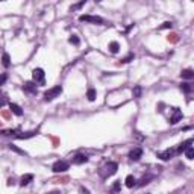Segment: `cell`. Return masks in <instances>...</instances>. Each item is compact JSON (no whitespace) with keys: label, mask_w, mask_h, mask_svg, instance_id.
Instances as JSON below:
<instances>
[{"label":"cell","mask_w":194,"mask_h":194,"mask_svg":"<svg viewBox=\"0 0 194 194\" xmlns=\"http://www.w3.org/2000/svg\"><path fill=\"white\" fill-rule=\"evenodd\" d=\"M118 50H120V46H118V43H117V41L109 43V52H111V53H117Z\"/></svg>","instance_id":"cell-19"},{"label":"cell","mask_w":194,"mask_h":194,"mask_svg":"<svg viewBox=\"0 0 194 194\" xmlns=\"http://www.w3.org/2000/svg\"><path fill=\"white\" fill-rule=\"evenodd\" d=\"M152 179H153V175H147V176L142 177L141 180H140V184H137V185H138V187H144V185H147Z\"/></svg>","instance_id":"cell-18"},{"label":"cell","mask_w":194,"mask_h":194,"mask_svg":"<svg viewBox=\"0 0 194 194\" xmlns=\"http://www.w3.org/2000/svg\"><path fill=\"white\" fill-rule=\"evenodd\" d=\"M68 43H70V44H74V46H79V44H80V39L76 35H71L70 38H68Z\"/></svg>","instance_id":"cell-25"},{"label":"cell","mask_w":194,"mask_h":194,"mask_svg":"<svg viewBox=\"0 0 194 194\" xmlns=\"http://www.w3.org/2000/svg\"><path fill=\"white\" fill-rule=\"evenodd\" d=\"M80 193L82 194H89V191L87 190V188H84V187H80Z\"/></svg>","instance_id":"cell-30"},{"label":"cell","mask_w":194,"mask_h":194,"mask_svg":"<svg viewBox=\"0 0 194 194\" xmlns=\"http://www.w3.org/2000/svg\"><path fill=\"white\" fill-rule=\"evenodd\" d=\"M185 155H187V159H194V149H193V146H190V147L185 150Z\"/></svg>","instance_id":"cell-23"},{"label":"cell","mask_w":194,"mask_h":194,"mask_svg":"<svg viewBox=\"0 0 194 194\" xmlns=\"http://www.w3.org/2000/svg\"><path fill=\"white\" fill-rule=\"evenodd\" d=\"M170 36H171V41H176V39H177L176 35H170ZM170 36H168V38H170Z\"/></svg>","instance_id":"cell-33"},{"label":"cell","mask_w":194,"mask_h":194,"mask_svg":"<svg viewBox=\"0 0 194 194\" xmlns=\"http://www.w3.org/2000/svg\"><path fill=\"white\" fill-rule=\"evenodd\" d=\"M32 79H34L35 84L44 85V82H46V73H44V70L43 68H35V70L32 71Z\"/></svg>","instance_id":"cell-4"},{"label":"cell","mask_w":194,"mask_h":194,"mask_svg":"<svg viewBox=\"0 0 194 194\" xmlns=\"http://www.w3.org/2000/svg\"><path fill=\"white\" fill-rule=\"evenodd\" d=\"M120 190H122V182H120V180H115L114 185L111 187V194H117Z\"/></svg>","instance_id":"cell-17"},{"label":"cell","mask_w":194,"mask_h":194,"mask_svg":"<svg viewBox=\"0 0 194 194\" xmlns=\"http://www.w3.org/2000/svg\"><path fill=\"white\" fill-rule=\"evenodd\" d=\"M32 180H34V175H24V176L20 179V185H21V187H26V185H29Z\"/></svg>","instance_id":"cell-12"},{"label":"cell","mask_w":194,"mask_h":194,"mask_svg":"<svg viewBox=\"0 0 194 194\" xmlns=\"http://www.w3.org/2000/svg\"><path fill=\"white\" fill-rule=\"evenodd\" d=\"M49 194H61L59 191H52V193H49Z\"/></svg>","instance_id":"cell-34"},{"label":"cell","mask_w":194,"mask_h":194,"mask_svg":"<svg viewBox=\"0 0 194 194\" xmlns=\"http://www.w3.org/2000/svg\"><path fill=\"white\" fill-rule=\"evenodd\" d=\"M180 77L182 79H193L194 77V71L191 68H187V70H184L180 73Z\"/></svg>","instance_id":"cell-15"},{"label":"cell","mask_w":194,"mask_h":194,"mask_svg":"<svg viewBox=\"0 0 194 194\" xmlns=\"http://www.w3.org/2000/svg\"><path fill=\"white\" fill-rule=\"evenodd\" d=\"M6 80H8V74H6V73H2V74H0V87L5 85Z\"/></svg>","instance_id":"cell-26"},{"label":"cell","mask_w":194,"mask_h":194,"mask_svg":"<svg viewBox=\"0 0 194 194\" xmlns=\"http://www.w3.org/2000/svg\"><path fill=\"white\" fill-rule=\"evenodd\" d=\"M87 97H88L89 102H94V100H96V89H94V88H89L88 93H87Z\"/></svg>","instance_id":"cell-21"},{"label":"cell","mask_w":194,"mask_h":194,"mask_svg":"<svg viewBox=\"0 0 194 194\" xmlns=\"http://www.w3.org/2000/svg\"><path fill=\"white\" fill-rule=\"evenodd\" d=\"M180 89H182L185 94H190V93H191V89H193V87H191V84L185 82V84H182V85H180Z\"/></svg>","instance_id":"cell-20"},{"label":"cell","mask_w":194,"mask_h":194,"mask_svg":"<svg viewBox=\"0 0 194 194\" xmlns=\"http://www.w3.org/2000/svg\"><path fill=\"white\" fill-rule=\"evenodd\" d=\"M80 21H87V23H94V24H103L105 20L102 17H97V15H80L79 17Z\"/></svg>","instance_id":"cell-5"},{"label":"cell","mask_w":194,"mask_h":194,"mask_svg":"<svg viewBox=\"0 0 194 194\" xmlns=\"http://www.w3.org/2000/svg\"><path fill=\"white\" fill-rule=\"evenodd\" d=\"M171 26H173V24H171V23H170V21H165V23H164V24H162V26H161V29H170V27H171Z\"/></svg>","instance_id":"cell-29"},{"label":"cell","mask_w":194,"mask_h":194,"mask_svg":"<svg viewBox=\"0 0 194 194\" xmlns=\"http://www.w3.org/2000/svg\"><path fill=\"white\" fill-rule=\"evenodd\" d=\"M8 185H9V187L14 185V179H9V180H8Z\"/></svg>","instance_id":"cell-32"},{"label":"cell","mask_w":194,"mask_h":194,"mask_svg":"<svg viewBox=\"0 0 194 194\" xmlns=\"http://www.w3.org/2000/svg\"><path fill=\"white\" fill-rule=\"evenodd\" d=\"M176 155V150L175 149H167V150H164V152H159L156 153V156L159 159H162V161H168L170 158H173Z\"/></svg>","instance_id":"cell-7"},{"label":"cell","mask_w":194,"mask_h":194,"mask_svg":"<svg viewBox=\"0 0 194 194\" xmlns=\"http://www.w3.org/2000/svg\"><path fill=\"white\" fill-rule=\"evenodd\" d=\"M142 156V149L141 147H135L129 152V159L130 161H138Z\"/></svg>","instance_id":"cell-9"},{"label":"cell","mask_w":194,"mask_h":194,"mask_svg":"<svg viewBox=\"0 0 194 194\" xmlns=\"http://www.w3.org/2000/svg\"><path fill=\"white\" fill-rule=\"evenodd\" d=\"M9 108H11V111H12L15 115H18V117H21V115H23V109H21L17 103H9Z\"/></svg>","instance_id":"cell-13"},{"label":"cell","mask_w":194,"mask_h":194,"mask_svg":"<svg viewBox=\"0 0 194 194\" xmlns=\"http://www.w3.org/2000/svg\"><path fill=\"white\" fill-rule=\"evenodd\" d=\"M171 112H173V115L168 118V123L170 124L179 123V122L182 120V111H180L179 108H171Z\"/></svg>","instance_id":"cell-6"},{"label":"cell","mask_w":194,"mask_h":194,"mask_svg":"<svg viewBox=\"0 0 194 194\" xmlns=\"http://www.w3.org/2000/svg\"><path fill=\"white\" fill-rule=\"evenodd\" d=\"M191 144H193V140H191V138H190V140H187V141L180 142L176 149H175V150H176V155H182V153H184V152H185V150H187Z\"/></svg>","instance_id":"cell-8"},{"label":"cell","mask_w":194,"mask_h":194,"mask_svg":"<svg viewBox=\"0 0 194 194\" xmlns=\"http://www.w3.org/2000/svg\"><path fill=\"white\" fill-rule=\"evenodd\" d=\"M141 93H142V88L140 87V85H137L135 88L132 89V94H134V97H137V99L141 97Z\"/></svg>","instance_id":"cell-22"},{"label":"cell","mask_w":194,"mask_h":194,"mask_svg":"<svg viewBox=\"0 0 194 194\" xmlns=\"http://www.w3.org/2000/svg\"><path fill=\"white\" fill-rule=\"evenodd\" d=\"M124 182H126V187H127V188H134V187L137 185V179L132 176V175H129V176L126 177Z\"/></svg>","instance_id":"cell-14"},{"label":"cell","mask_w":194,"mask_h":194,"mask_svg":"<svg viewBox=\"0 0 194 194\" xmlns=\"http://www.w3.org/2000/svg\"><path fill=\"white\" fill-rule=\"evenodd\" d=\"M117 170H118V164L117 162H108L105 167H102L100 168V171H99V175H100V177L102 179H106V177L109 176H114L115 173H117Z\"/></svg>","instance_id":"cell-1"},{"label":"cell","mask_w":194,"mask_h":194,"mask_svg":"<svg viewBox=\"0 0 194 194\" xmlns=\"http://www.w3.org/2000/svg\"><path fill=\"white\" fill-rule=\"evenodd\" d=\"M70 168V164L67 161H56L52 165V171L53 173H64Z\"/></svg>","instance_id":"cell-3"},{"label":"cell","mask_w":194,"mask_h":194,"mask_svg":"<svg viewBox=\"0 0 194 194\" xmlns=\"http://www.w3.org/2000/svg\"><path fill=\"white\" fill-rule=\"evenodd\" d=\"M9 149H11V150H14V152H17L18 155H23V156L26 155V152H24V150H21V149H18L15 144H9Z\"/></svg>","instance_id":"cell-24"},{"label":"cell","mask_w":194,"mask_h":194,"mask_svg":"<svg viewBox=\"0 0 194 194\" xmlns=\"http://www.w3.org/2000/svg\"><path fill=\"white\" fill-rule=\"evenodd\" d=\"M85 3H87V2L84 0V2H80V3H77V5H73V6H71V11H74V9H79V8H82V6H84Z\"/></svg>","instance_id":"cell-28"},{"label":"cell","mask_w":194,"mask_h":194,"mask_svg":"<svg viewBox=\"0 0 194 194\" xmlns=\"http://www.w3.org/2000/svg\"><path fill=\"white\" fill-rule=\"evenodd\" d=\"M5 103H6V99H5V97H2V99H0V108L5 105Z\"/></svg>","instance_id":"cell-31"},{"label":"cell","mask_w":194,"mask_h":194,"mask_svg":"<svg viewBox=\"0 0 194 194\" xmlns=\"http://www.w3.org/2000/svg\"><path fill=\"white\" fill-rule=\"evenodd\" d=\"M85 162H88V156L84 155V153H76L73 156V164H76V165H80V164H85Z\"/></svg>","instance_id":"cell-10"},{"label":"cell","mask_w":194,"mask_h":194,"mask_svg":"<svg viewBox=\"0 0 194 194\" xmlns=\"http://www.w3.org/2000/svg\"><path fill=\"white\" fill-rule=\"evenodd\" d=\"M61 93H62V87H61V85H56V87H53V88H50L49 91L44 93V100H46V102H52L53 99H56Z\"/></svg>","instance_id":"cell-2"},{"label":"cell","mask_w":194,"mask_h":194,"mask_svg":"<svg viewBox=\"0 0 194 194\" xmlns=\"http://www.w3.org/2000/svg\"><path fill=\"white\" fill-rule=\"evenodd\" d=\"M2 64H3V67H6V68L11 67V58H9L8 53H3V56H2Z\"/></svg>","instance_id":"cell-16"},{"label":"cell","mask_w":194,"mask_h":194,"mask_svg":"<svg viewBox=\"0 0 194 194\" xmlns=\"http://www.w3.org/2000/svg\"><path fill=\"white\" fill-rule=\"evenodd\" d=\"M23 91L27 93V94H36V93H38V88H36V85L34 82H26V84L23 85Z\"/></svg>","instance_id":"cell-11"},{"label":"cell","mask_w":194,"mask_h":194,"mask_svg":"<svg viewBox=\"0 0 194 194\" xmlns=\"http://www.w3.org/2000/svg\"><path fill=\"white\" fill-rule=\"evenodd\" d=\"M134 58H135V55H134V53H130L129 56H126L124 59H122V64H126V62H130V61H132Z\"/></svg>","instance_id":"cell-27"}]
</instances>
